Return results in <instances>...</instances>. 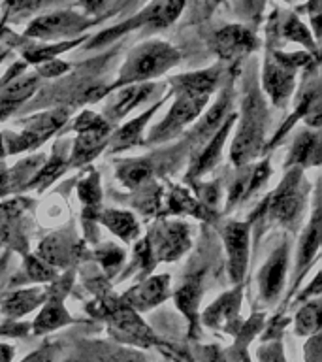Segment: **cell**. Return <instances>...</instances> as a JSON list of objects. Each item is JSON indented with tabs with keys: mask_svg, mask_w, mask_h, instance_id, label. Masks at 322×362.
<instances>
[{
	"mask_svg": "<svg viewBox=\"0 0 322 362\" xmlns=\"http://www.w3.org/2000/svg\"><path fill=\"white\" fill-rule=\"evenodd\" d=\"M266 107L256 93L249 96L243 106V123L232 146V160L242 166L256 157L264 146Z\"/></svg>",
	"mask_w": 322,
	"mask_h": 362,
	"instance_id": "1",
	"label": "cell"
},
{
	"mask_svg": "<svg viewBox=\"0 0 322 362\" xmlns=\"http://www.w3.org/2000/svg\"><path fill=\"white\" fill-rule=\"evenodd\" d=\"M177 61H179V53L172 45L162 44V42H151V44L141 45L130 55L129 62L124 64L119 83H132V81H141V79L158 76V74L166 72L169 66H174Z\"/></svg>",
	"mask_w": 322,
	"mask_h": 362,
	"instance_id": "2",
	"label": "cell"
},
{
	"mask_svg": "<svg viewBox=\"0 0 322 362\" xmlns=\"http://www.w3.org/2000/svg\"><path fill=\"white\" fill-rule=\"evenodd\" d=\"M76 130H78L79 136L76 146H73L70 164L79 166V164H85L100 153V149L107 140V134H109V124L100 115H96L93 112H85L78 119Z\"/></svg>",
	"mask_w": 322,
	"mask_h": 362,
	"instance_id": "3",
	"label": "cell"
},
{
	"mask_svg": "<svg viewBox=\"0 0 322 362\" xmlns=\"http://www.w3.org/2000/svg\"><path fill=\"white\" fill-rule=\"evenodd\" d=\"M147 245L155 262L177 259L191 245L189 228L181 223H160L153 228L151 236L147 238Z\"/></svg>",
	"mask_w": 322,
	"mask_h": 362,
	"instance_id": "4",
	"label": "cell"
},
{
	"mask_svg": "<svg viewBox=\"0 0 322 362\" xmlns=\"http://www.w3.org/2000/svg\"><path fill=\"white\" fill-rule=\"evenodd\" d=\"M64 121H66V112H62V110L40 113L34 119L27 121L21 134L8 136V151L19 153L40 146L42 141L47 140V136L53 134L56 129H61Z\"/></svg>",
	"mask_w": 322,
	"mask_h": 362,
	"instance_id": "5",
	"label": "cell"
},
{
	"mask_svg": "<svg viewBox=\"0 0 322 362\" xmlns=\"http://www.w3.org/2000/svg\"><path fill=\"white\" fill-rule=\"evenodd\" d=\"M208 96L202 95H189V93H179V98L175 100L174 107L169 110L162 123L158 124L157 129L153 130V140H162L168 138L174 132L185 127L186 123H191L192 119H196L202 112V107L205 106Z\"/></svg>",
	"mask_w": 322,
	"mask_h": 362,
	"instance_id": "6",
	"label": "cell"
},
{
	"mask_svg": "<svg viewBox=\"0 0 322 362\" xmlns=\"http://www.w3.org/2000/svg\"><path fill=\"white\" fill-rule=\"evenodd\" d=\"M302 208H304V192L299 185V172L296 170L292 174H288L287 180L277 189L271 200L270 211L279 223L290 225L298 219Z\"/></svg>",
	"mask_w": 322,
	"mask_h": 362,
	"instance_id": "7",
	"label": "cell"
},
{
	"mask_svg": "<svg viewBox=\"0 0 322 362\" xmlns=\"http://www.w3.org/2000/svg\"><path fill=\"white\" fill-rule=\"evenodd\" d=\"M222 238L228 253L230 277L234 281H242L249 260V226L245 223H230L222 230Z\"/></svg>",
	"mask_w": 322,
	"mask_h": 362,
	"instance_id": "8",
	"label": "cell"
},
{
	"mask_svg": "<svg viewBox=\"0 0 322 362\" xmlns=\"http://www.w3.org/2000/svg\"><path fill=\"white\" fill-rule=\"evenodd\" d=\"M89 25L87 19L73 11H56L51 16H44L28 27V36L36 38H61V36H70L78 33L81 28Z\"/></svg>",
	"mask_w": 322,
	"mask_h": 362,
	"instance_id": "9",
	"label": "cell"
},
{
	"mask_svg": "<svg viewBox=\"0 0 322 362\" xmlns=\"http://www.w3.org/2000/svg\"><path fill=\"white\" fill-rule=\"evenodd\" d=\"M264 87L271 100L277 106H282L294 89V66L287 61H271L268 59L264 68Z\"/></svg>",
	"mask_w": 322,
	"mask_h": 362,
	"instance_id": "10",
	"label": "cell"
},
{
	"mask_svg": "<svg viewBox=\"0 0 322 362\" xmlns=\"http://www.w3.org/2000/svg\"><path fill=\"white\" fill-rule=\"evenodd\" d=\"M168 276L149 277L147 281L132 288L129 294H124V304L141 311L160 304L168 296Z\"/></svg>",
	"mask_w": 322,
	"mask_h": 362,
	"instance_id": "11",
	"label": "cell"
},
{
	"mask_svg": "<svg viewBox=\"0 0 322 362\" xmlns=\"http://www.w3.org/2000/svg\"><path fill=\"white\" fill-rule=\"evenodd\" d=\"M285 270H287V247L282 245L271 255L260 272V293L268 302L275 298L281 293L282 281H285Z\"/></svg>",
	"mask_w": 322,
	"mask_h": 362,
	"instance_id": "12",
	"label": "cell"
},
{
	"mask_svg": "<svg viewBox=\"0 0 322 362\" xmlns=\"http://www.w3.org/2000/svg\"><path fill=\"white\" fill-rule=\"evenodd\" d=\"M254 45L253 34L243 27H226L215 36V49L225 59H234Z\"/></svg>",
	"mask_w": 322,
	"mask_h": 362,
	"instance_id": "13",
	"label": "cell"
},
{
	"mask_svg": "<svg viewBox=\"0 0 322 362\" xmlns=\"http://www.w3.org/2000/svg\"><path fill=\"white\" fill-rule=\"evenodd\" d=\"M36 87H38L36 78H19L0 90V119L13 112L21 102L27 100L28 96L36 90Z\"/></svg>",
	"mask_w": 322,
	"mask_h": 362,
	"instance_id": "14",
	"label": "cell"
},
{
	"mask_svg": "<svg viewBox=\"0 0 322 362\" xmlns=\"http://www.w3.org/2000/svg\"><path fill=\"white\" fill-rule=\"evenodd\" d=\"M153 85H138V87H129V89L121 90L115 100L107 106V115L112 119H121L123 115L136 107L138 104H141L143 100H147L153 93Z\"/></svg>",
	"mask_w": 322,
	"mask_h": 362,
	"instance_id": "15",
	"label": "cell"
},
{
	"mask_svg": "<svg viewBox=\"0 0 322 362\" xmlns=\"http://www.w3.org/2000/svg\"><path fill=\"white\" fill-rule=\"evenodd\" d=\"M100 223L109 228V230L119 236L124 242H130V240H134L138 236V232H140V226L136 223L134 215L129 214V211H117V209H109V211H104V214L98 217Z\"/></svg>",
	"mask_w": 322,
	"mask_h": 362,
	"instance_id": "16",
	"label": "cell"
},
{
	"mask_svg": "<svg viewBox=\"0 0 322 362\" xmlns=\"http://www.w3.org/2000/svg\"><path fill=\"white\" fill-rule=\"evenodd\" d=\"M237 308H239V291L228 293L205 311L203 321L208 322L209 327H225V322L232 321L236 317Z\"/></svg>",
	"mask_w": 322,
	"mask_h": 362,
	"instance_id": "17",
	"label": "cell"
},
{
	"mask_svg": "<svg viewBox=\"0 0 322 362\" xmlns=\"http://www.w3.org/2000/svg\"><path fill=\"white\" fill-rule=\"evenodd\" d=\"M232 121H234V117L228 119V121L222 124V129L211 136V141H209L208 146H205L203 153L200 155V157H198V160L194 163V166H192V172H191L192 175H200V174H203V172H208L209 168H213V164L217 163V158H219V155H220V147H222V144H225L226 134H228V130H230V127H232Z\"/></svg>",
	"mask_w": 322,
	"mask_h": 362,
	"instance_id": "18",
	"label": "cell"
},
{
	"mask_svg": "<svg viewBox=\"0 0 322 362\" xmlns=\"http://www.w3.org/2000/svg\"><path fill=\"white\" fill-rule=\"evenodd\" d=\"M70 322V315L68 311L62 308V302L59 298H51L45 308L42 310V313L38 315L36 322H34V332L44 334L49 332V330H55V328L62 327Z\"/></svg>",
	"mask_w": 322,
	"mask_h": 362,
	"instance_id": "19",
	"label": "cell"
},
{
	"mask_svg": "<svg viewBox=\"0 0 322 362\" xmlns=\"http://www.w3.org/2000/svg\"><path fill=\"white\" fill-rule=\"evenodd\" d=\"M202 296V276H192L186 279V283L175 294V302L181 308L191 322H194L198 311V302Z\"/></svg>",
	"mask_w": 322,
	"mask_h": 362,
	"instance_id": "20",
	"label": "cell"
},
{
	"mask_svg": "<svg viewBox=\"0 0 322 362\" xmlns=\"http://www.w3.org/2000/svg\"><path fill=\"white\" fill-rule=\"evenodd\" d=\"M217 78H219V72H217V70H205V72L183 76V78H179L175 81V85H177V90H179V93L209 96V93L213 90Z\"/></svg>",
	"mask_w": 322,
	"mask_h": 362,
	"instance_id": "21",
	"label": "cell"
},
{
	"mask_svg": "<svg viewBox=\"0 0 322 362\" xmlns=\"http://www.w3.org/2000/svg\"><path fill=\"white\" fill-rule=\"evenodd\" d=\"M44 300V293L40 288H30V291H21V293L11 294L10 298L6 300L2 310L4 313L11 317H19L28 313L30 310H34L36 305Z\"/></svg>",
	"mask_w": 322,
	"mask_h": 362,
	"instance_id": "22",
	"label": "cell"
},
{
	"mask_svg": "<svg viewBox=\"0 0 322 362\" xmlns=\"http://www.w3.org/2000/svg\"><path fill=\"white\" fill-rule=\"evenodd\" d=\"M157 107L158 106H153L151 110H147L141 117L134 119L132 123H129L126 127H123V129L119 130L117 134L113 136V141H112L113 149H124V147H130V146H134V144H138L141 136V129L145 127L147 119L151 117Z\"/></svg>",
	"mask_w": 322,
	"mask_h": 362,
	"instance_id": "23",
	"label": "cell"
},
{
	"mask_svg": "<svg viewBox=\"0 0 322 362\" xmlns=\"http://www.w3.org/2000/svg\"><path fill=\"white\" fill-rule=\"evenodd\" d=\"M151 164L147 160H129L123 163L117 170V177L123 185L134 189V187L141 185L143 181L151 177Z\"/></svg>",
	"mask_w": 322,
	"mask_h": 362,
	"instance_id": "24",
	"label": "cell"
},
{
	"mask_svg": "<svg viewBox=\"0 0 322 362\" xmlns=\"http://www.w3.org/2000/svg\"><path fill=\"white\" fill-rule=\"evenodd\" d=\"M40 255L49 264L64 266L68 262V257L72 255V249H70V243L62 236H51L40 245Z\"/></svg>",
	"mask_w": 322,
	"mask_h": 362,
	"instance_id": "25",
	"label": "cell"
},
{
	"mask_svg": "<svg viewBox=\"0 0 322 362\" xmlns=\"http://www.w3.org/2000/svg\"><path fill=\"white\" fill-rule=\"evenodd\" d=\"M169 209L174 214H192L196 217H208L203 211L202 204H198L194 198L185 191V189H174L169 194Z\"/></svg>",
	"mask_w": 322,
	"mask_h": 362,
	"instance_id": "26",
	"label": "cell"
},
{
	"mask_svg": "<svg viewBox=\"0 0 322 362\" xmlns=\"http://www.w3.org/2000/svg\"><path fill=\"white\" fill-rule=\"evenodd\" d=\"M226 107H228V96H222L219 100V104H215L211 110H209V113L205 115V117L202 119V124L198 127L196 132H194V136H196V140H205V138H209V136L215 134V130H217V127H219L220 119L225 117V112Z\"/></svg>",
	"mask_w": 322,
	"mask_h": 362,
	"instance_id": "27",
	"label": "cell"
},
{
	"mask_svg": "<svg viewBox=\"0 0 322 362\" xmlns=\"http://www.w3.org/2000/svg\"><path fill=\"white\" fill-rule=\"evenodd\" d=\"M318 242H321V219H318V214H315V217L311 221L309 228L305 232L304 243H302V251H299V270L313 259V255H315L316 249H318Z\"/></svg>",
	"mask_w": 322,
	"mask_h": 362,
	"instance_id": "28",
	"label": "cell"
},
{
	"mask_svg": "<svg viewBox=\"0 0 322 362\" xmlns=\"http://www.w3.org/2000/svg\"><path fill=\"white\" fill-rule=\"evenodd\" d=\"M321 327V308L318 304L305 305L296 317V330L298 334H311L316 332Z\"/></svg>",
	"mask_w": 322,
	"mask_h": 362,
	"instance_id": "29",
	"label": "cell"
},
{
	"mask_svg": "<svg viewBox=\"0 0 322 362\" xmlns=\"http://www.w3.org/2000/svg\"><path fill=\"white\" fill-rule=\"evenodd\" d=\"M79 198L87 204V208H95L100 204V183H98V174L90 172L78 187Z\"/></svg>",
	"mask_w": 322,
	"mask_h": 362,
	"instance_id": "30",
	"label": "cell"
},
{
	"mask_svg": "<svg viewBox=\"0 0 322 362\" xmlns=\"http://www.w3.org/2000/svg\"><path fill=\"white\" fill-rule=\"evenodd\" d=\"M64 166H66V163H64L59 155H55V157L49 160V164H45L44 168H42V172L34 177V181L28 187H40V189H42V187L49 185L51 181L62 174Z\"/></svg>",
	"mask_w": 322,
	"mask_h": 362,
	"instance_id": "31",
	"label": "cell"
},
{
	"mask_svg": "<svg viewBox=\"0 0 322 362\" xmlns=\"http://www.w3.org/2000/svg\"><path fill=\"white\" fill-rule=\"evenodd\" d=\"M53 0H6L4 10L8 11V16H28L32 11L44 8V6L51 4Z\"/></svg>",
	"mask_w": 322,
	"mask_h": 362,
	"instance_id": "32",
	"label": "cell"
},
{
	"mask_svg": "<svg viewBox=\"0 0 322 362\" xmlns=\"http://www.w3.org/2000/svg\"><path fill=\"white\" fill-rule=\"evenodd\" d=\"M96 257H98V260L102 262V266H104L109 274H113V272L117 270V266L123 262L124 253L119 247H115V245H106V247H102L100 251L96 253Z\"/></svg>",
	"mask_w": 322,
	"mask_h": 362,
	"instance_id": "33",
	"label": "cell"
},
{
	"mask_svg": "<svg viewBox=\"0 0 322 362\" xmlns=\"http://www.w3.org/2000/svg\"><path fill=\"white\" fill-rule=\"evenodd\" d=\"M316 147V136L315 134H302L299 136V140L296 141V146H294V151L290 155V160H299V163H305L307 157H309L311 153L315 151Z\"/></svg>",
	"mask_w": 322,
	"mask_h": 362,
	"instance_id": "34",
	"label": "cell"
},
{
	"mask_svg": "<svg viewBox=\"0 0 322 362\" xmlns=\"http://www.w3.org/2000/svg\"><path fill=\"white\" fill-rule=\"evenodd\" d=\"M23 209L21 200H11V202L0 204V234L6 230V226L16 219Z\"/></svg>",
	"mask_w": 322,
	"mask_h": 362,
	"instance_id": "35",
	"label": "cell"
},
{
	"mask_svg": "<svg viewBox=\"0 0 322 362\" xmlns=\"http://www.w3.org/2000/svg\"><path fill=\"white\" fill-rule=\"evenodd\" d=\"M27 272L28 276L36 279V281H47V279L53 277V272L47 266H44V262L36 259V257H28L27 259Z\"/></svg>",
	"mask_w": 322,
	"mask_h": 362,
	"instance_id": "36",
	"label": "cell"
},
{
	"mask_svg": "<svg viewBox=\"0 0 322 362\" xmlns=\"http://www.w3.org/2000/svg\"><path fill=\"white\" fill-rule=\"evenodd\" d=\"M285 34H287L288 38L302 40V42H307V44H309V34H307V30L304 28V25L299 21H296V19H290V21L287 23Z\"/></svg>",
	"mask_w": 322,
	"mask_h": 362,
	"instance_id": "37",
	"label": "cell"
},
{
	"mask_svg": "<svg viewBox=\"0 0 322 362\" xmlns=\"http://www.w3.org/2000/svg\"><path fill=\"white\" fill-rule=\"evenodd\" d=\"M66 68V64H61V62H56L55 59H51L49 64L42 68V74H45V76H59V74L64 72Z\"/></svg>",
	"mask_w": 322,
	"mask_h": 362,
	"instance_id": "38",
	"label": "cell"
},
{
	"mask_svg": "<svg viewBox=\"0 0 322 362\" xmlns=\"http://www.w3.org/2000/svg\"><path fill=\"white\" fill-rule=\"evenodd\" d=\"M23 362H51V353L49 349H40L32 355H28Z\"/></svg>",
	"mask_w": 322,
	"mask_h": 362,
	"instance_id": "39",
	"label": "cell"
},
{
	"mask_svg": "<svg viewBox=\"0 0 322 362\" xmlns=\"http://www.w3.org/2000/svg\"><path fill=\"white\" fill-rule=\"evenodd\" d=\"M107 4V0H85V8L89 11H98Z\"/></svg>",
	"mask_w": 322,
	"mask_h": 362,
	"instance_id": "40",
	"label": "cell"
},
{
	"mask_svg": "<svg viewBox=\"0 0 322 362\" xmlns=\"http://www.w3.org/2000/svg\"><path fill=\"white\" fill-rule=\"evenodd\" d=\"M13 356V349L10 345H0V362H10Z\"/></svg>",
	"mask_w": 322,
	"mask_h": 362,
	"instance_id": "41",
	"label": "cell"
},
{
	"mask_svg": "<svg viewBox=\"0 0 322 362\" xmlns=\"http://www.w3.org/2000/svg\"><path fill=\"white\" fill-rule=\"evenodd\" d=\"M113 362H145L143 358H140L138 355H132V353H129V355H119L113 358Z\"/></svg>",
	"mask_w": 322,
	"mask_h": 362,
	"instance_id": "42",
	"label": "cell"
},
{
	"mask_svg": "<svg viewBox=\"0 0 322 362\" xmlns=\"http://www.w3.org/2000/svg\"><path fill=\"white\" fill-rule=\"evenodd\" d=\"M4 151H6V147L2 146V138H0V157H2V155H4Z\"/></svg>",
	"mask_w": 322,
	"mask_h": 362,
	"instance_id": "43",
	"label": "cell"
}]
</instances>
